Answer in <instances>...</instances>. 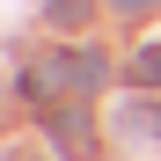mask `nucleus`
<instances>
[{
	"label": "nucleus",
	"instance_id": "f03ea898",
	"mask_svg": "<svg viewBox=\"0 0 161 161\" xmlns=\"http://www.w3.org/2000/svg\"><path fill=\"white\" fill-rule=\"evenodd\" d=\"M22 88H30V95H59L66 88V59H37L30 73H22Z\"/></svg>",
	"mask_w": 161,
	"mask_h": 161
},
{
	"label": "nucleus",
	"instance_id": "39448f33",
	"mask_svg": "<svg viewBox=\"0 0 161 161\" xmlns=\"http://www.w3.org/2000/svg\"><path fill=\"white\" fill-rule=\"evenodd\" d=\"M110 8H125V15H147V8H154V0H110Z\"/></svg>",
	"mask_w": 161,
	"mask_h": 161
},
{
	"label": "nucleus",
	"instance_id": "20e7f679",
	"mask_svg": "<svg viewBox=\"0 0 161 161\" xmlns=\"http://www.w3.org/2000/svg\"><path fill=\"white\" fill-rule=\"evenodd\" d=\"M80 15H88V0H59V8H51V22H59V30H73Z\"/></svg>",
	"mask_w": 161,
	"mask_h": 161
},
{
	"label": "nucleus",
	"instance_id": "f257e3e1",
	"mask_svg": "<svg viewBox=\"0 0 161 161\" xmlns=\"http://www.w3.org/2000/svg\"><path fill=\"white\" fill-rule=\"evenodd\" d=\"M51 139H59V154H88V147H95L80 110H59V117H51Z\"/></svg>",
	"mask_w": 161,
	"mask_h": 161
},
{
	"label": "nucleus",
	"instance_id": "7ed1b4c3",
	"mask_svg": "<svg viewBox=\"0 0 161 161\" xmlns=\"http://www.w3.org/2000/svg\"><path fill=\"white\" fill-rule=\"evenodd\" d=\"M132 80H139V88H161V44L132 51Z\"/></svg>",
	"mask_w": 161,
	"mask_h": 161
}]
</instances>
